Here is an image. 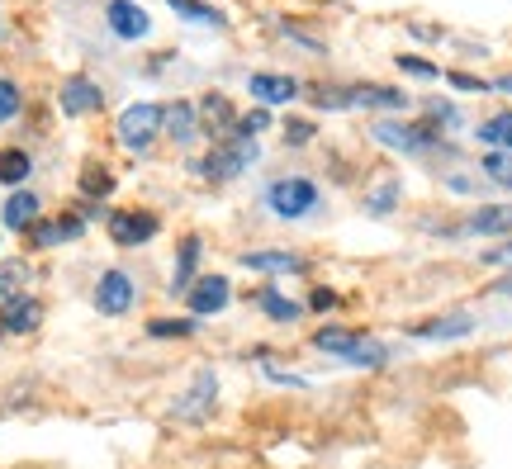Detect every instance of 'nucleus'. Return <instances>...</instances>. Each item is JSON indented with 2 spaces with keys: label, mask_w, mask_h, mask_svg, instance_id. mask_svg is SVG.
I'll return each mask as SVG.
<instances>
[{
  "label": "nucleus",
  "mask_w": 512,
  "mask_h": 469,
  "mask_svg": "<svg viewBox=\"0 0 512 469\" xmlns=\"http://www.w3.org/2000/svg\"><path fill=\"white\" fill-rule=\"evenodd\" d=\"M318 185L309 181V176H280V181L266 185V209H271L275 218H309L313 209H318Z\"/></svg>",
  "instance_id": "nucleus-1"
},
{
  "label": "nucleus",
  "mask_w": 512,
  "mask_h": 469,
  "mask_svg": "<svg viewBox=\"0 0 512 469\" xmlns=\"http://www.w3.org/2000/svg\"><path fill=\"white\" fill-rule=\"evenodd\" d=\"M313 346L323 351V356H337V361H351V365H384L389 361V351L375 342H366L356 327H323Z\"/></svg>",
  "instance_id": "nucleus-2"
},
{
  "label": "nucleus",
  "mask_w": 512,
  "mask_h": 469,
  "mask_svg": "<svg viewBox=\"0 0 512 469\" xmlns=\"http://www.w3.org/2000/svg\"><path fill=\"white\" fill-rule=\"evenodd\" d=\"M119 143L128 147V152H147L152 147V138L162 133V105H128L124 114H119Z\"/></svg>",
  "instance_id": "nucleus-3"
},
{
  "label": "nucleus",
  "mask_w": 512,
  "mask_h": 469,
  "mask_svg": "<svg viewBox=\"0 0 512 469\" xmlns=\"http://www.w3.org/2000/svg\"><path fill=\"white\" fill-rule=\"evenodd\" d=\"M375 143L394 147V152H437L441 147V133L437 124H375Z\"/></svg>",
  "instance_id": "nucleus-4"
},
{
  "label": "nucleus",
  "mask_w": 512,
  "mask_h": 469,
  "mask_svg": "<svg viewBox=\"0 0 512 469\" xmlns=\"http://www.w3.org/2000/svg\"><path fill=\"white\" fill-rule=\"evenodd\" d=\"M157 233H162V218L152 209H114L110 214V237L119 247H143Z\"/></svg>",
  "instance_id": "nucleus-5"
},
{
  "label": "nucleus",
  "mask_w": 512,
  "mask_h": 469,
  "mask_svg": "<svg viewBox=\"0 0 512 469\" xmlns=\"http://www.w3.org/2000/svg\"><path fill=\"white\" fill-rule=\"evenodd\" d=\"M247 162H256V143L252 138H233V143L214 147L204 162H195V171H200V176H214V181H228V176H238Z\"/></svg>",
  "instance_id": "nucleus-6"
},
{
  "label": "nucleus",
  "mask_w": 512,
  "mask_h": 469,
  "mask_svg": "<svg viewBox=\"0 0 512 469\" xmlns=\"http://www.w3.org/2000/svg\"><path fill=\"white\" fill-rule=\"evenodd\" d=\"M228 299H233L228 275H200L195 285L185 289V304H190V313H195V318H214V313H223V308H228Z\"/></svg>",
  "instance_id": "nucleus-7"
},
{
  "label": "nucleus",
  "mask_w": 512,
  "mask_h": 469,
  "mask_svg": "<svg viewBox=\"0 0 512 469\" xmlns=\"http://www.w3.org/2000/svg\"><path fill=\"white\" fill-rule=\"evenodd\" d=\"M138 299V289L128 280V271H105L100 275V285H95V308L105 313V318H124L128 308Z\"/></svg>",
  "instance_id": "nucleus-8"
},
{
  "label": "nucleus",
  "mask_w": 512,
  "mask_h": 469,
  "mask_svg": "<svg viewBox=\"0 0 512 469\" xmlns=\"http://www.w3.org/2000/svg\"><path fill=\"white\" fill-rule=\"evenodd\" d=\"M24 233H29V247H62V242H76V237L86 233V218H76V214L38 218L34 228H24Z\"/></svg>",
  "instance_id": "nucleus-9"
},
{
  "label": "nucleus",
  "mask_w": 512,
  "mask_h": 469,
  "mask_svg": "<svg viewBox=\"0 0 512 469\" xmlns=\"http://www.w3.org/2000/svg\"><path fill=\"white\" fill-rule=\"evenodd\" d=\"M57 100H62V114H67V119H81V114H95V109L105 105V91L95 86L91 76H72Z\"/></svg>",
  "instance_id": "nucleus-10"
},
{
  "label": "nucleus",
  "mask_w": 512,
  "mask_h": 469,
  "mask_svg": "<svg viewBox=\"0 0 512 469\" xmlns=\"http://www.w3.org/2000/svg\"><path fill=\"white\" fill-rule=\"evenodd\" d=\"M105 19H110L114 34L128 38V43L147 38V29H152V19L143 15V5H133V0H110V5H105Z\"/></svg>",
  "instance_id": "nucleus-11"
},
{
  "label": "nucleus",
  "mask_w": 512,
  "mask_h": 469,
  "mask_svg": "<svg viewBox=\"0 0 512 469\" xmlns=\"http://www.w3.org/2000/svg\"><path fill=\"white\" fill-rule=\"evenodd\" d=\"M38 323H43V304H38L34 294H10L0 304V327L5 332H34Z\"/></svg>",
  "instance_id": "nucleus-12"
},
{
  "label": "nucleus",
  "mask_w": 512,
  "mask_h": 469,
  "mask_svg": "<svg viewBox=\"0 0 512 469\" xmlns=\"http://www.w3.org/2000/svg\"><path fill=\"white\" fill-rule=\"evenodd\" d=\"M470 332H475L470 313H451V318H432V323L413 327V337H422V342H456V337H470Z\"/></svg>",
  "instance_id": "nucleus-13"
},
{
  "label": "nucleus",
  "mask_w": 512,
  "mask_h": 469,
  "mask_svg": "<svg viewBox=\"0 0 512 469\" xmlns=\"http://www.w3.org/2000/svg\"><path fill=\"white\" fill-rule=\"evenodd\" d=\"M195 114H200L204 133H219V138L238 128V114H233V105H228V95H204L200 105H195Z\"/></svg>",
  "instance_id": "nucleus-14"
},
{
  "label": "nucleus",
  "mask_w": 512,
  "mask_h": 469,
  "mask_svg": "<svg viewBox=\"0 0 512 469\" xmlns=\"http://www.w3.org/2000/svg\"><path fill=\"white\" fill-rule=\"evenodd\" d=\"M252 95L256 100H266V105H290L294 95H299V81L294 76H275V72H252Z\"/></svg>",
  "instance_id": "nucleus-15"
},
{
  "label": "nucleus",
  "mask_w": 512,
  "mask_h": 469,
  "mask_svg": "<svg viewBox=\"0 0 512 469\" xmlns=\"http://www.w3.org/2000/svg\"><path fill=\"white\" fill-rule=\"evenodd\" d=\"M242 266H247V271H261V275H299V271H309V261H304V256H294V252H247L242 256Z\"/></svg>",
  "instance_id": "nucleus-16"
},
{
  "label": "nucleus",
  "mask_w": 512,
  "mask_h": 469,
  "mask_svg": "<svg viewBox=\"0 0 512 469\" xmlns=\"http://www.w3.org/2000/svg\"><path fill=\"white\" fill-rule=\"evenodd\" d=\"M470 233L479 237H508L512 233V204H484V209H475L470 214V223H465Z\"/></svg>",
  "instance_id": "nucleus-17"
},
{
  "label": "nucleus",
  "mask_w": 512,
  "mask_h": 469,
  "mask_svg": "<svg viewBox=\"0 0 512 469\" xmlns=\"http://www.w3.org/2000/svg\"><path fill=\"white\" fill-rule=\"evenodd\" d=\"M214 394H219V379H214V370H204V375L195 379V389H190V398H185V403H176V417L204 422V413H209V403H214Z\"/></svg>",
  "instance_id": "nucleus-18"
},
{
  "label": "nucleus",
  "mask_w": 512,
  "mask_h": 469,
  "mask_svg": "<svg viewBox=\"0 0 512 469\" xmlns=\"http://www.w3.org/2000/svg\"><path fill=\"white\" fill-rule=\"evenodd\" d=\"M162 128L176 138V143H190V138L200 133V114H195V105H190V100H176V105L162 109Z\"/></svg>",
  "instance_id": "nucleus-19"
},
{
  "label": "nucleus",
  "mask_w": 512,
  "mask_h": 469,
  "mask_svg": "<svg viewBox=\"0 0 512 469\" xmlns=\"http://www.w3.org/2000/svg\"><path fill=\"white\" fill-rule=\"evenodd\" d=\"M0 223H5V228H15V233L34 228V223H38V195H34V190H15V195L5 199V214H0Z\"/></svg>",
  "instance_id": "nucleus-20"
},
{
  "label": "nucleus",
  "mask_w": 512,
  "mask_h": 469,
  "mask_svg": "<svg viewBox=\"0 0 512 469\" xmlns=\"http://www.w3.org/2000/svg\"><path fill=\"white\" fill-rule=\"evenodd\" d=\"M195 261H200V237H181V252H176V275H171V294H185L195 285Z\"/></svg>",
  "instance_id": "nucleus-21"
},
{
  "label": "nucleus",
  "mask_w": 512,
  "mask_h": 469,
  "mask_svg": "<svg viewBox=\"0 0 512 469\" xmlns=\"http://www.w3.org/2000/svg\"><path fill=\"white\" fill-rule=\"evenodd\" d=\"M256 308H261V313H266L271 323H294V318L304 313V308L294 304V299H285V294H280L275 285H266L261 294H256Z\"/></svg>",
  "instance_id": "nucleus-22"
},
{
  "label": "nucleus",
  "mask_w": 512,
  "mask_h": 469,
  "mask_svg": "<svg viewBox=\"0 0 512 469\" xmlns=\"http://www.w3.org/2000/svg\"><path fill=\"white\" fill-rule=\"evenodd\" d=\"M399 195H403V185L389 176V181H380L375 190H366V214L370 218H384V214H394L399 209Z\"/></svg>",
  "instance_id": "nucleus-23"
},
{
  "label": "nucleus",
  "mask_w": 512,
  "mask_h": 469,
  "mask_svg": "<svg viewBox=\"0 0 512 469\" xmlns=\"http://www.w3.org/2000/svg\"><path fill=\"white\" fill-rule=\"evenodd\" d=\"M351 105H380V109H403L408 95L389 91V86H351Z\"/></svg>",
  "instance_id": "nucleus-24"
},
{
  "label": "nucleus",
  "mask_w": 512,
  "mask_h": 469,
  "mask_svg": "<svg viewBox=\"0 0 512 469\" xmlns=\"http://www.w3.org/2000/svg\"><path fill=\"white\" fill-rule=\"evenodd\" d=\"M29 171H34L29 152H19V147H5V152H0V185H24Z\"/></svg>",
  "instance_id": "nucleus-25"
},
{
  "label": "nucleus",
  "mask_w": 512,
  "mask_h": 469,
  "mask_svg": "<svg viewBox=\"0 0 512 469\" xmlns=\"http://www.w3.org/2000/svg\"><path fill=\"white\" fill-rule=\"evenodd\" d=\"M81 195L86 199H110L114 195V176L100 162H86L81 166Z\"/></svg>",
  "instance_id": "nucleus-26"
},
{
  "label": "nucleus",
  "mask_w": 512,
  "mask_h": 469,
  "mask_svg": "<svg viewBox=\"0 0 512 469\" xmlns=\"http://www.w3.org/2000/svg\"><path fill=\"white\" fill-rule=\"evenodd\" d=\"M166 5L181 19H190V24H228V15L214 10V5H204V0H166Z\"/></svg>",
  "instance_id": "nucleus-27"
},
{
  "label": "nucleus",
  "mask_w": 512,
  "mask_h": 469,
  "mask_svg": "<svg viewBox=\"0 0 512 469\" xmlns=\"http://www.w3.org/2000/svg\"><path fill=\"white\" fill-rule=\"evenodd\" d=\"M479 143H489V147H503V152H512V109L494 114L489 124H479Z\"/></svg>",
  "instance_id": "nucleus-28"
},
{
  "label": "nucleus",
  "mask_w": 512,
  "mask_h": 469,
  "mask_svg": "<svg viewBox=\"0 0 512 469\" xmlns=\"http://www.w3.org/2000/svg\"><path fill=\"white\" fill-rule=\"evenodd\" d=\"M484 176H489V181L494 185H503V190H512V152H503V147H494V152H489V157H484Z\"/></svg>",
  "instance_id": "nucleus-29"
},
{
  "label": "nucleus",
  "mask_w": 512,
  "mask_h": 469,
  "mask_svg": "<svg viewBox=\"0 0 512 469\" xmlns=\"http://www.w3.org/2000/svg\"><path fill=\"white\" fill-rule=\"evenodd\" d=\"M152 337H190L195 332V318H157V323H147Z\"/></svg>",
  "instance_id": "nucleus-30"
},
{
  "label": "nucleus",
  "mask_w": 512,
  "mask_h": 469,
  "mask_svg": "<svg viewBox=\"0 0 512 469\" xmlns=\"http://www.w3.org/2000/svg\"><path fill=\"white\" fill-rule=\"evenodd\" d=\"M19 109H24V95H19L15 81H0V124H10Z\"/></svg>",
  "instance_id": "nucleus-31"
},
{
  "label": "nucleus",
  "mask_w": 512,
  "mask_h": 469,
  "mask_svg": "<svg viewBox=\"0 0 512 469\" xmlns=\"http://www.w3.org/2000/svg\"><path fill=\"white\" fill-rule=\"evenodd\" d=\"M266 128H271V114H266V109H252V114H242L238 119L233 133H238V138H256V133H266Z\"/></svg>",
  "instance_id": "nucleus-32"
},
{
  "label": "nucleus",
  "mask_w": 512,
  "mask_h": 469,
  "mask_svg": "<svg viewBox=\"0 0 512 469\" xmlns=\"http://www.w3.org/2000/svg\"><path fill=\"white\" fill-rule=\"evenodd\" d=\"M399 72H408V76H418V81H437V67L432 62H422V57H399Z\"/></svg>",
  "instance_id": "nucleus-33"
},
{
  "label": "nucleus",
  "mask_w": 512,
  "mask_h": 469,
  "mask_svg": "<svg viewBox=\"0 0 512 469\" xmlns=\"http://www.w3.org/2000/svg\"><path fill=\"white\" fill-rule=\"evenodd\" d=\"M456 91H465V95H479V91H489V81H479V76H470V72H451L446 76Z\"/></svg>",
  "instance_id": "nucleus-34"
},
{
  "label": "nucleus",
  "mask_w": 512,
  "mask_h": 469,
  "mask_svg": "<svg viewBox=\"0 0 512 469\" xmlns=\"http://www.w3.org/2000/svg\"><path fill=\"white\" fill-rule=\"evenodd\" d=\"M309 138H313V124H309V119H290V124H285V143L299 147V143H309Z\"/></svg>",
  "instance_id": "nucleus-35"
},
{
  "label": "nucleus",
  "mask_w": 512,
  "mask_h": 469,
  "mask_svg": "<svg viewBox=\"0 0 512 469\" xmlns=\"http://www.w3.org/2000/svg\"><path fill=\"white\" fill-rule=\"evenodd\" d=\"M309 308H337V294H332V289H313Z\"/></svg>",
  "instance_id": "nucleus-36"
},
{
  "label": "nucleus",
  "mask_w": 512,
  "mask_h": 469,
  "mask_svg": "<svg viewBox=\"0 0 512 469\" xmlns=\"http://www.w3.org/2000/svg\"><path fill=\"white\" fill-rule=\"evenodd\" d=\"M494 289H498V294H508V299H512V275H503V280H498Z\"/></svg>",
  "instance_id": "nucleus-37"
},
{
  "label": "nucleus",
  "mask_w": 512,
  "mask_h": 469,
  "mask_svg": "<svg viewBox=\"0 0 512 469\" xmlns=\"http://www.w3.org/2000/svg\"><path fill=\"white\" fill-rule=\"evenodd\" d=\"M494 86H498V91H508V95H512V76H503V81H494Z\"/></svg>",
  "instance_id": "nucleus-38"
}]
</instances>
